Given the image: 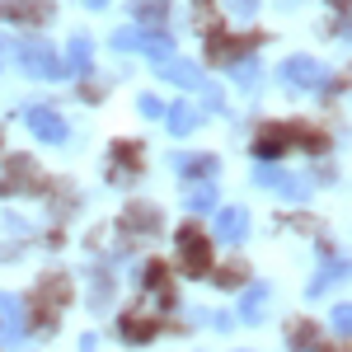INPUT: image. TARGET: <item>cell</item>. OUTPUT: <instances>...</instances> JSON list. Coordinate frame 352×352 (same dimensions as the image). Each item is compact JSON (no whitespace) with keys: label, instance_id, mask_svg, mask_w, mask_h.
<instances>
[{"label":"cell","instance_id":"30bf717a","mask_svg":"<svg viewBox=\"0 0 352 352\" xmlns=\"http://www.w3.org/2000/svg\"><path fill=\"white\" fill-rule=\"evenodd\" d=\"M268 296H272L268 282H254V287L244 292V300H240V320H244V324H258V320H263V310H268Z\"/></svg>","mask_w":352,"mask_h":352},{"label":"cell","instance_id":"7402d4cb","mask_svg":"<svg viewBox=\"0 0 352 352\" xmlns=\"http://www.w3.org/2000/svg\"><path fill=\"white\" fill-rule=\"evenodd\" d=\"M333 329L352 333V305H338V310H333Z\"/></svg>","mask_w":352,"mask_h":352},{"label":"cell","instance_id":"277c9868","mask_svg":"<svg viewBox=\"0 0 352 352\" xmlns=\"http://www.w3.org/2000/svg\"><path fill=\"white\" fill-rule=\"evenodd\" d=\"M179 258H184V272H192V277L212 268V249L197 235V226H184V230H179Z\"/></svg>","mask_w":352,"mask_h":352},{"label":"cell","instance_id":"603a6c76","mask_svg":"<svg viewBox=\"0 0 352 352\" xmlns=\"http://www.w3.org/2000/svg\"><path fill=\"white\" fill-rule=\"evenodd\" d=\"M85 5H89V10H104V5H109V0H85Z\"/></svg>","mask_w":352,"mask_h":352},{"label":"cell","instance_id":"9a60e30c","mask_svg":"<svg viewBox=\"0 0 352 352\" xmlns=\"http://www.w3.org/2000/svg\"><path fill=\"white\" fill-rule=\"evenodd\" d=\"M89 56H94L89 52V38H71V47H66V71H80L85 76V71H89Z\"/></svg>","mask_w":352,"mask_h":352},{"label":"cell","instance_id":"ffe728a7","mask_svg":"<svg viewBox=\"0 0 352 352\" xmlns=\"http://www.w3.org/2000/svg\"><path fill=\"white\" fill-rule=\"evenodd\" d=\"M136 104H141V113H146V118H160V113H164V104L155 99V94H141Z\"/></svg>","mask_w":352,"mask_h":352},{"label":"cell","instance_id":"9c48e42d","mask_svg":"<svg viewBox=\"0 0 352 352\" xmlns=\"http://www.w3.org/2000/svg\"><path fill=\"white\" fill-rule=\"evenodd\" d=\"M217 235L226 244H240L244 235H249V212H244V207H226V212H217Z\"/></svg>","mask_w":352,"mask_h":352},{"label":"cell","instance_id":"d6986e66","mask_svg":"<svg viewBox=\"0 0 352 352\" xmlns=\"http://www.w3.org/2000/svg\"><path fill=\"white\" fill-rule=\"evenodd\" d=\"M146 282L160 292V300H169V272H164V268H151V272H146Z\"/></svg>","mask_w":352,"mask_h":352},{"label":"cell","instance_id":"3957f363","mask_svg":"<svg viewBox=\"0 0 352 352\" xmlns=\"http://www.w3.org/2000/svg\"><path fill=\"white\" fill-rule=\"evenodd\" d=\"M282 80L292 85V89H320L329 80V71H324V61H315V56H292L282 66Z\"/></svg>","mask_w":352,"mask_h":352},{"label":"cell","instance_id":"44dd1931","mask_svg":"<svg viewBox=\"0 0 352 352\" xmlns=\"http://www.w3.org/2000/svg\"><path fill=\"white\" fill-rule=\"evenodd\" d=\"M235 76H240V85H258V71H254V61H240V66H230Z\"/></svg>","mask_w":352,"mask_h":352},{"label":"cell","instance_id":"2e32d148","mask_svg":"<svg viewBox=\"0 0 352 352\" xmlns=\"http://www.w3.org/2000/svg\"><path fill=\"white\" fill-rule=\"evenodd\" d=\"M179 169H188V174H217V160L212 155H197V160L192 155H179Z\"/></svg>","mask_w":352,"mask_h":352},{"label":"cell","instance_id":"ac0fdd59","mask_svg":"<svg viewBox=\"0 0 352 352\" xmlns=\"http://www.w3.org/2000/svg\"><path fill=\"white\" fill-rule=\"evenodd\" d=\"M226 5H230L235 19H254V14H258V0H226Z\"/></svg>","mask_w":352,"mask_h":352},{"label":"cell","instance_id":"e0dca14e","mask_svg":"<svg viewBox=\"0 0 352 352\" xmlns=\"http://www.w3.org/2000/svg\"><path fill=\"white\" fill-rule=\"evenodd\" d=\"M127 226H132V230H151V226H155V212H151V207H132V212H127Z\"/></svg>","mask_w":352,"mask_h":352},{"label":"cell","instance_id":"cb8c5ba5","mask_svg":"<svg viewBox=\"0 0 352 352\" xmlns=\"http://www.w3.org/2000/svg\"><path fill=\"white\" fill-rule=\"evenodd\" d=\"M329 352H343V348H329Z\"/></svg>","mask_w":352,"mask_h":352},{"label":"cell","instance_id":"ba28073f","mask_svg":"<svg viewBox=\"0 0 352 352\" xmlns=\"http://www.w3.org/2000/svg\"><path fill=\"white\" fill-rule=\"evenodd\" d=\"M254 179H258L263 188H277L282 197H292V202L310 197V184H305V179H296V174H282V169H268V164H263V169H258Z\"/></svg>","mask_w":352,"mask_h":352},{"label":"cell","instance_id":"8992f818","mask_svg":"<svg viewBox=\"0 0 352 352\" xmlns=\"http://www.w3.org/2000/svg\"><path fill=\"white\" fill-rule=\"evenodd\" d=\"M24 300H14V296H5L0 292V343H24Z\"/></svg>","mask_w":352,"mask_h":352},{"label":"cell","instance_id":"5b68a950","mask_svg":"<svg viewBox=\"0 0 352 352\" xmlns=\"http://www.w3.org/2000/svg\"><path fill=\"white\" fill-rule=\"evenodd\" d=\"M155 76L169 85H179V89H202V66H192V61H179V56H169V61H155Z\"/></svg>","mask_w":352,"mask_h":352},{"label":"cell","instance_id":"4fadbf2b","mask_svg":"<svg viewBox=\"0 0 352 352\" xmlns=\"http://www.w3.org/2000/svg\"><path fill=\"white\" fill-rule=\"evenodd\" d=\"M132 14L146 19L151 28H160V19L169 14V0H132Z\"/></svg>","mask_w":352,"mask_h":352},{"label":"cell","instance_id":"7c38bea8","mask_svg":"<svg viewBox=\"0 0 352 352\" xmlns=\"http://www.w3.org/2000/svg\"><path fill=\"white\" fill-rule=\"evenodd\" d=\"M184 197H188L192 212H212V207H217V184H212V179H202V184H192Z\"/></svg>","mask_w":352,"mask_h":352},{"label":"cell","instance_id":"8fae6325","mask_svg":"<svg viewBox=\"0 0 352 352\" xmlns=\"http://www.w3.org/2000/svg\"><path fill=\"white\" fill-rule=\"evenodd\" d=\"M192 127H197V104H174V109H169V132L188 136Z\"/></svg>","mask_w":352,"mask_h":352},{"label":"cell","instance_id":"5bb4252c","mask_svg":"<svg viewBox=\"0 0 352 352\" xmlns=\"http://www.w3.org/2000/svg\"><path fill=\"white\" fill-rule=\"evenodd\" d=\"M254 146H258V155H282L287 151V127H263Z\"/></svg>","mask_w":352,"mask_h":352},{"label":"cell","instance_id":"52a82bcc","mask_svg":"<svg viewBox=\"0 0 352 352\" xmlns=\"http://www.w3.org/2000/svg\"><path fill=\"white\" fill-rule=\"evenodd\" d=\"M28 127H33L38 141H52V146L66 141V122H61V113L43 109V104H33V109H28Z\"/></svg>","mask_w":352,"mask_h":352},{"label":"cell","instance_id":"6da1fadb","mask_svg":"<svg viewBox=\"0 0 352 352\" xmlns=\"http://www.w3.org/2000/svg\"><path fill=\"white\" fill-rule=\"evenodd\" d=\"M113 47L118 52H151L155 61H169L174 56V38L160 33V28H118L113 33Z\"/></svg>","mask_w":352,"mask_h":352},{"label":"cell","instance_id":"7a4b0ae2","mask_svg":"<svg viewBox=\"0 0 352 352\" xmlns=\"http://www.w3.org/2000/svg\"><path fill=\"white\" fill-rule=\"evenodd\" d=\"M14 56H19V66H24L33 80H61V76H66V66L56 61V52L43 43V38H28V43H19V47H14Z\"/></svg>","mask_w":352,"mask_h":352}]
</instances>
